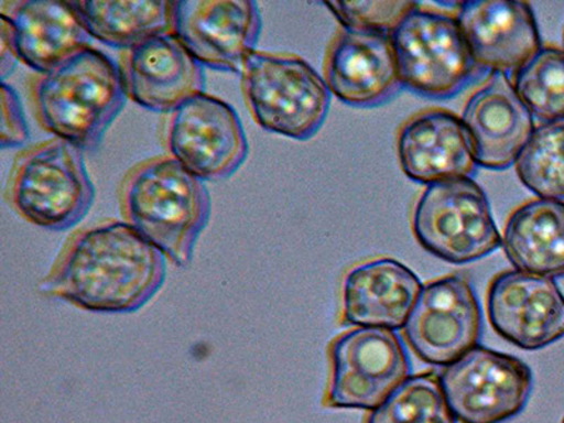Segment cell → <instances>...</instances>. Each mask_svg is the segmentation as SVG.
<instances>
[{"instance_id":"cell-1","label":"cell","mask_w":564,"mask_h":423,"mask_svg":"<svg viewBox=\"0 0 564 423\" xmlns=\"http://www.w3.org/2000/svg\"><path fill=\"white\" fill-rule=\"evenodd\" d=\"M167 257L124 220L105 219L69 235L40 291L102 314H130L164 285Z\"/></svg>"},{"instance_id":"cell-2","label":"cell","mask_w":564,"mask_h":423,"mask_svg":"<svg viewBox=\"0 0 564 423\" xmlns=\"http://www.w3.org/2000/svg\"><path fill=\"white\" fill-rule=\"evenodd\" d=\"M126 99L119 64L94 47L78 50L29 80L40 128L85 153L99 148Z\"/></svg>"},{"instance_id":"cell-3","label":"cell","mask_w":564,"mask_h":423,"mask_svg":"<svg viewBox=\"0 0 564 423\" xmlns=\"http://www.w3.org/2000/svg\"><path fill=\"white\" fill-rule=\"evenodd\" d=\"M118 198L126 224L174 264L191 263L212 215V198L203 180L170 155H155L124 174Z\"/></svg>"},{"instance_id":"cell-4","label":"cell","mask_w":564,"mask_h":423,"mask_svg":"<svg viewBox=\"0 0 564 423\" xmlns=\"http://www.w3.org/2000/svg\"><path fill=\"white\" fill-rule=\"evenodd\" d=\"M4 198L20 218L39 228H73L88 215L95 200L85 151L58 138L20 150L10 169Z\"/></svg>"},{"instance_id":"cell-5","label":"cell","mask_w":564,"mask_h":423,"mask_svg":"<svg viewBox=\"0 0 564 423\" xmlns=\"http://www.w3.org/2000/svg\"><path fill=\"white\" fill-rule=\"evenodd\" d=\"M240 77L245 104L265 132L305 141L324 126L332 94L306 59L256 50L247 55Z\"/></svg>"},{"instance_id":"cell-6","label":"cell","mask_w":564,"mask_h":423,"mask_svg":"<svg viewBox=\"0 0 564 423\" xmlns=\"http://www.w3.org/2000/svg\"><path fill=\"white\" fill-rule=\"evenodd\" d=\"M391 43L402 88L423 98L456 97L485 74L456 14L417 4L391 33Z\"/></svg>"},{"instance_id":"cell-7","label":"cell","mask_w":564,"mask_h":423,"mask_svg":"<svg viewBox=\"0 0 564 423\" xmlns=\"http://www.w3.org/2000/svg\"><path fill=\"white\" fill-rule=\"evenodd\" d=\"M411 228L427 253L452 264L485 259L502 246L490 200L471 178L427 185L412 210Z\"/></svg>"},{"instance_id":"cell-8","label":"cell","mask_w":564,"mask_h":423,"mask_svg":"<svg viewBox=\"0 0 564 423\" xmlns=\"http://www.w3.org/2000/svg\"><path fill=\"white\" fill-rule=\"evenodd\" d=\"M330 379L324 404L375 411L411 377L410 356L395 330L355 327L329 346Z\"/></svg>"},{"instance_id":"cell-9","label":"cell","mask_w":564,"mask_h":423,"mask_svg":"<svg viewBox=\"0 0 564 423\" xmlns=\"http://www.w3.org/2000/svg\"><path fill=\"white\" fill-rule=\"evenodd\" d=\"M160 133L167 155L203 181L228 180L249 158L239 113L205 93L165 115Z\"/></svg>"},{"instance_id":"cell-10","label":"cell","mask_w":564,"mask_h":423,"mask_svg":"<svg viewBox=\"0 0 564 423\" xmlns=\"http://www.w3.org/2000/svg\"><path fill=\"white\" fill-rule=\"evenodd\" d=\"M443 392L457 422L503 423L525 410L533 390L527 362L485 346H477L445 367Z\"/></svg>"},{"instance_id":"cell-11","label":"cell","mask_w":564,"mask_h":423,"mask_svg":"<svg viewBox=\"0 0 564 423\" xmlns=\"http://www.w3.org/2000/svg\"><path fill=\"white\" fill-rule=\"evenodd\" d=\"M482 311L470 276L453 273L422 286L404 336L431 366L447 367L481 344Z\"/></svg>"},{"instance_id":"cell-12","label":"cell","mask_w":564,"mask_h":423,"mask_svg":"<svg viewBox=\"0 0 564 423\" xmlns=\"http://www.w3.org/2000/svg\"><path fill=\"white\" fill-rule=\"evenodd\" d=\"M261 14L254 0H175L173 34L203 67L240 74L256 52Z\"/></svg>"},{"instance_id":"cell-13","label":"cell","mask_w":564,"mask_h":423,"mask_svg":"<svg viewBox=\"0 0 564 423\" xmlns=\"http://www.w3.org/2000/svg\"><path fill=\"white\" fill-rule=\"evenodd\" d=\"M488 321L498 335L522 350H541L564 337V295L547 276L508 270L487 292Z\"/></svg>"},{"instance_id":"cell-14","label":"cell","mask_w":564,"mask_h":423,"mask_svg":"<svg viewBox=\"0 0 564 423\" xmlns=\"http://www.w3.org/2000/svg\"><path fill=\"white\" fill-rule=\"evenodd\" d=\"M126 97L151 112L170 113L205 93V70L175 34L158 35L120 54Z\"/></svg>"},{"instance_id":"cell-15","label":"cell","mask_w":564,"mask_h":423,"mask_svg":"<svg viewBox=\"0 0 564 423\" xmlns=\"http://www.w3.org/2000/svg\"><path fill=\"white\" fill-rule=\"evenodd\" d=\"M324 77L330 94L352 108H376L402 88L391 35L340 28L327 45Z\"/></svg>"},{"instance_id":"cell-16","label":"cell","mask_w":564,"mask_h":423,"mask_svg":"<svg viewBox=\"0 0 564 423\" xmlns=\"http://www.w3.org/2000/svg\"><path fill=\"white\" fill-rule=\"evenodd\" d=\"M478 67L516 74L542 48L535 13L520 0H467L456 14Z\"/></svg>"},{"instance_id":"cell-17","label":"cell","mask_w":564,"mask_h":423,"mask_svg":"<svg viewBox=\"0 0 564 423\" xmlns=\"http://www.w3.org/2000/svg\"><path fill=\"white\" fill-rule=\"evenodd\" d=\"M462 120L477 165L494 171L516 165L518 155L536 129L512 80L500 70L490 73L486 83L470 95Z\"/></svg>"},{"instance_id":"cell-18","label":"cell","mask_w":564,"mask_h":423,"mask_svg":"<svg viewBox=\"0 0 564 423\" xmlns=\"http://www.w3.org/2000/svg\"><path fill=\"white\" fill-rule=\"evenodd\" d=\"M400 167L414 183L471 178L477 163L460 116L447 109L412 115L397 134Z\"/></svg>"},{"instance_id":"cell-19","label":"cell","mask_w":564,"mask_h":423,"mask_svg":"<svg viewBox=\"0 0 564 423\" xmlns=\"http://www.w3.org/2000/svg\"><path fill=\"white\" fill-rule=\"evenodd\" d=\"M422 286L410 267L388 257L351 267L341 284V321L357 327L404 329Z\"/></svg>"},{"instance_id":"cell-20","label":"cell","mask_w":564,"mask_h":423,"mask_svg":"<svg viewBox=\"0 0 564 423\" xmlns=\"http://www.w3.org/2000/svg\"><path fill=\"white\" fill-rule=\"evenodd\" d=\"M0 17L10 23L20 63L45 73L80 48L93 47V35L62 0L3 2Z\"/></svg>"},{"instance_id":"cell-21","label":"cell","mask_w":564,"mask_h":423,"mask_svg":"<svg viewBox=\"0 0 564 423\" xmlns=\"http://www.w3.org/2000/svg\"><path fill=\"white\" fill-rule=\"evenodd\" d=\"M502 247L516 270L563 279V200L536 198L518 206L503 228Z\"/></svg>"},{"instance_id":"cell-22","label":"cell","mask_w":564,"mask_h":423,"mask_svg":"<svg viewBox=\"0 0 564 423\" xmlns=\"http://www.w3.org/2000/svg\"><path fill=\"white\" fill-rule=\"evenodd\" d=\"M69 4L94 40L123 52L173 34V0H69Z\"/></svg>"},{"instance_id":"cell-23","label":"cell","mask_w":564,"mask_h":423,"mask_svg":"<svg viewBox=\"0 0 564 423\" xmlns=\"http://www.w3.org/2000/svg\"><path fill=\"white\" fill-rule=\"evenodd\" d=\"M366 423H457L435 371L408 377Z\"/></svg>"},{"instance_id":"cell-24","label":"cell","mask_w":564,"mask_h":423,"mask_svg":"<svg viewBox=\"0 0 564 423\" xmlns=\"http://www.w3.org/2000/svg\"><path fill=\"white\" fill-rule=\"evenodd\" d=\"M516 171L539 198L564 200V120L538 126L518 155Z\"/></svg>"},{"instance_id":"cell-25","label":"cell","mask_w":564,"mask_h":423,"mask_svg":"<svg viewBox=\"0 0 564 423\" xmlns=\"http://www.w3.org/2000/svg\"><path fill=\"white\" fill-rule=\"evenodd\" d=\"M512 84L533 118L564 120V50L542 47L513 74Z\"/></svg>"},{"instance_id":"cell-26","label":"cell","mask_w":564,"mask_h":423,"mask_svg":"<svg viewBox=\"0 0 564 423\" xmlns=\"http://www.w3.org/2000/svg\"><path fill=\"white\" fill-rule=\"evenodd\" d=\"M340 26L361 33H376L391 35L398 24L404 20L417 2L411 0H392V2H379V0H341V2H325Z\"/></svg>"},{"instance_id":"cell-27","label":"cell","mask_w":564,"mask_h":423,"mask_svg":"<svg viewBox=\"0 0 564 423\" xmlns=\"http://www.w3.org/2000/svg\"><path fill=\"white\" fill-rule=\"evenodd\" d=\"M30 140L29 126L19 95L7 83H2V149L22 148Z\"/></svg>"},{"instance_id":"cell-28","label":"cell","mask_w":564,"mask_h":423,"mask_svg":"<svg viewBox=\"0 0 564 423\" xmlns=\"http://www.w3.org/2000/svg\"><path fill=\"white\" fill-rule=\"evenodd\" d=\"M19 59L17 43H14L13 30L3 17H0V73L2 83L17 67Z\"/></svg>"},{"instance_id":"cell-29","label":"cell","mask_w":564,"mask_h":423,"mask_svg":"<svg viewBox=\"0 0 564 423\" xmlns=\"http://www.w3.org/2000/svg\"><path fill=\"white\" fill-rule=\"evenodd\" d=\"M563 423H564V420H563Z\"/></svg>"}]
</instances>
